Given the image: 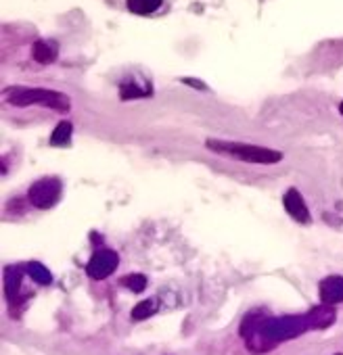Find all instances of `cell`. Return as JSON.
I'll list each match as a JSON object with an SVG mask.
<instances>
[{"instance_id": "obj_14", "label": "cell", "mask_w": 343, "mask_h": 355, "mask_svg": "<svg viewBox=\"0 0 343 355\" xmlns=\"http://www.w3.org/2000/svg\"><path fill=\"white\" fill-rule=\"evenodd\" d=\"M122 286H126L132 293H142L147 288V278L142 274H130V276L122 278Z\"/></svg>"}, {"instance_id": "obj_9", "label": "cell", "mask_w": 343, "mask_h": 355, "mask_svg": "<svg viewBox=\"0 0 343 355\" xmlns=\"http://www.w3.org/2000/svg\"><path fill=\"white\" fill-rule=\"evenodd\" d=\"M26 272H28V276H30L34 282H38V284H42V286H47V284L53 282L51 270H49L47 266H42L40 261H30V263L26 266Z\"/></svg>"}, {"instance_id": "obj_2", "label": "cell", "mask_w": 343, "mask_h": 355, "mask_svg": "<svg viewBox=\"0 0 343 355\" xmlns=\"http://www.w3.org/2000/svg\"><path fill=\"white\" fill-rule=\"evenodd\" d=\"M5 98L13 107H30V105H42L61 113H67L72 109V101L63 92L44 90V88H19L13 86L5 92Z\"/></svg>"}, {"instance_id": "obj_3", "label": "cell", "mask_w": 343, "mask_h": 355, "mask_svg": "<svg viewBox=\"0 0 343 355\" xmlns=\"http://www.w3.org/2000/svg\"><path fill=\"white\" fill-rule=\"evenodd\" d=\"M61 197V180L59 178H40L30 187L28 199L38 209H51Z\"/></svg>"}, {"instance_id": "obj_8", "label": "cell", "mask_w": 343, "mask_h": 355, "mask_svg": "<svg viewBox=\"0 0 343 355\" xmlns=\"http://www.w3.org/2000/svg\"><path fill=\"white\" fill-rule=\"evenodd\" d=\"M22 280H24L22 268L9 266L5 270V293H7L9 303H15L17 301V295H19V288H22Z\"/></svg>"}, {"instance_id": "obj_11", "label": "cell", "mask_w": 343, "mask_h": 355, "mask_svg": "<svg viewBox=\"0 0 343 355\" xmlns=\"http://www.w3.org/2000/svg\"><path fill=\"white\" fill-rule=\"evenodd\" d=\"M32 55H34V59H36L38 63H42V65H49V63H53V61L57 59V53H55L47 42H42V40L34 42Z\"/></svg>"}, {"instance_id": "obj_13", "label": "cell", "mask_w": 343, "mask_h": 355, "mask_svg": "<svg viewBox=\"0 0 343 355\" xmlns=\"http://www.w3.org/2000/svg\"><path fill=\"white\" fill-rule=\"evenodd\" d=\"M155 311H157L155 299H144V301H140L138 305H134V309H132V320H136V322L147 320V318H151Z\"/></svg>"}, {"instance_id": "obj_4", "label": "cell", "mask_w": 343, "mask_h": 355, "mask_svg": "<svg viewBox=\"0 0 343 355\" xmlns=\"http://www.w3.org/2000/svg\"><path fill=\"white\" fill-rule=\"evenodd\" d=\"M117 266H119V255L113 249H99L90 257V261L86 266V274L92 280H105L117 270Z\"/></svg>"}, {"instance_id": "obj_12", "label": "cell", "mask_w": 343, "mask_h": 355, "mask_svg": "<svg viewBox=\"0 0 343 355\" xmlns=\"http://www.w3.org/2000/svg\"><path fill=\"white\" fill-rule=\"evenodd\" d=\"M72 132H74L72 123H69V121H61V123L53 130V134H51V144H53V146H63V144H67L69 138H72Z\"/></svg>"}, {"instance_id": "obj_5", "label": "cell", "mask_w": 343, "mask_h": 355, "mask_svg": "<svg viewBox=\"0 0 343 355\" xmlns=\"http://www.w3.org/2000/svg\"><path fill=\"white\" fill-rule=\"evenodd\" d=\"M283 205H285V211L299 224H310V211H308V205L303 201V197L299 195L297 189H289L283 197Z\"/></svg>"}, {"instance_id": "obj_15", "label": "cell", "mask_w": 343, "mask_h": 355, "mask_svg": "<svg viewBox=\"0 0 343 355\" xmlns=\"http://www.w3.org/2000/svg\"><path fill=\"white\" fill-rule=\"evenodd\" d=\"M183 84H191L193 88H197V90H206V84L203 82H199V80H193V78H183L181 80Z\"/></svg>"}, {"instance_id": "obj_7", "label": "cell", "mask_w": 343, "mask_h": 355, "mask_svg": "<svg viewBox=\"0 0 343 355\" xmlns=\"http://www.w3.org/2000/svg\"><path fill=\"white\" fill-rule=\"evenodd\" d=\"M335 320H337L335 305H326V303L314 307V309L308 313V322H310V328H312V330H324V328H328L331 324H335Z\"/></svg>"}, {"instance_id": "obj_16", "label": "cell", "mask_w": 343, "mask_h": 355, "mask_svg": "<svg viewBox=\"0 0 343 355\" xmlns=\"http://www.w3.org/2000/svg\"><path fill=\"white\" fill-rule=\"evenodd\" d=\"M339 111H341V115H343V103L339 105Z\"/></svg>"}, {"instance_id": "obj_17", "label": "cell", "mask_w": 343, "mask_h": 355, "mask_svg": "<svg viewBox=\"0 0 343 355\" xmlns=\"http://www.w3.org/2000/svg\"><path fill=\"white\" fill-rule=\"evenodd\" d=\"M339 355H341V353H339Z\"/></svg>"}, {"instance_id": "obj_6", "label": "cell", "mask_w": 343, "mask_h": 355, "mask_svg": "<svg viewBox=\"0 0 343 355\" xmlns=\"http://www.w3.org/2000/svg\"><path fill=\"white\" fill-rule=\"evenodd\" d=\"M318 297H320V303H326V305L343 303V276H326L318 284Z\"/></svg>"}, {"instance_id": "obj_10", "label": "cell", "mask_w": 343, "mask_h": 355, "mask_svg": "<svg viewBox=\"0 0 343 355\" xmlns=\"http://www.w3.org/2000/svg\"><path fill=\"white\" fill-rule=\"evenodd\" d=\"M163 5V0H128V9L134 15H151Z\"/></svg>"}, {"instance_id": "obj_1", "label": "cell", "mask_w": 343, "mask_h": 355, "mask_svg": "<svg viewBox=\"0 0 343 355\" xmlns=\"http://www.w3.org/2000/svg\"><path fill=\"white\" fill-rule=\"evenodd\" d=\"M206 146L218 155L231 157V159H239L245 163H260V165H270V163H278L283 161V153L281 150H272L266 146H256V144H245V142H228V140H214L210 138L206 142Z\"/></svg>"}]
</instances>
